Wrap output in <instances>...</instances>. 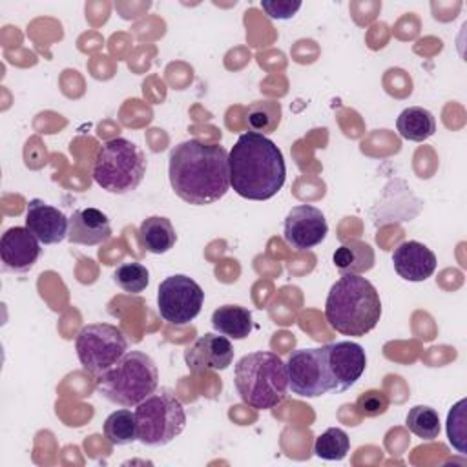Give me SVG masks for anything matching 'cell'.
<instances>
[{
  "mask_svg": "<svg viewBox=\"0 0 467 467\" xmlns=\"http://www.w3.org/2000/svg\"><path fill=\"white\" fill-rule=\"evenodd\" d=\"M170 184L179 199L193 206L212 204L230 190L228 151L221 144L184 140L170 151Z\"/></svg>",
  "mask_w": 467,
  "mask_h": 467,
  "instance_id": "6da1fadb",
  "label": "cell"
},
{
  "mask_svg": "<svg viewBox=\"0 0 467 467\" xmlns=\"http://www.w3.org/2000/svg\"><path fill=\"white\" fill-rule=\"evenodd\" d=\"M230 186L250 201L272 199L285 184L286 166L281 150L261 133L239 135L228 153Z\"/></svg>",
  "mask_w": 467,
  "mask_h": 467,
  "instance_id": "7a4b0ae2",
  "label": "cell"
},
{
  "mask_svg": "<svg viewBox=\"0 0 467 467\" xmlns=\"http://www.w3.org/2000/svg\"><path fill=\"white\" fill-rule=\"evenodd\" d=\"M381 317V299L376 286L356 274L341 275L328 290L325 319L343 336H365Z\"/></svg>",
  "mask_w": 467,
  "mask_h": 467,
  "instance_id": "3957f363",
  "label": "cell"
},
{
  "mask_svg": "<svg viewBox=\"0 0 467 467\" xmlns=\"http://www.w3.org/2000/svg\"><path fill=\"white\" fill-rule=\"evenodd\" d=\"M234 383L246 405L257 410H270L286 398V363L268 350L250 352L235 363Z\"/></svg>",
  "mask_w": 467,
  "mask_h": 467,
  "instance_id": "277c9868",
  "label": "cell"
},
{
  "mask_svg": "<svg viewBox=\"0 0 467 467\" xmlns=\"http://www.w3.org/2000/svg\"><path fill=\"white\" fill-rule=\"evenodd\" d=\"M159 368L140 350H128L113 367L97 378V392L119 407H137L157 390Z\"/></svg>",
  "mask_w": 467,
  "mask_h": 467,
  "instance_id": "5b68a950",
  "label": "cell"
},
{
  "mask_svg": "<svg viewBox=\"0 0 467 467\" xmlns=\"http://www.w3.org/2000/svg\"><path fill=\"white\" fill-rule=\"evenodd\" d=\"M146 175L144 151L124 137H115L102 142L93 161L95 182L117 195L130 193L139 188Z\"/></svg>",
  "mask_w": 467,
  "mask_h": 467,
  "instance_id": "8992f818",
  "label": "cell"
},
{
  "mask_svg": "<svg viewBox=\"0 0 467 467\" xmlns=\"http://www.w3.org/2000/svg\"><path fill=\"white\" fill-rule=\"evenodd\" d=\"M135 420L142 445L164 447L184 431L186 410L170 389H161L135 407Z\"/></svg>",
  "mask_w": 467,
  "mask_h": 467,
  "instance_id": "52a82bcc",
  "label": "cell"
},
{
  "mask_svg": "<svg viewBox=\"0 0 467 467\" xmlns=\"http://www.w3.org/2000/svg\"><path fill=\"white\" fill-rule=\"evenodd\" d=\"M75 350L84 370L100 376L128 352V341L115 325L91 323L80 328Z\"/></svg>",
  "mask_w": 467,
  "mask_h": 467,
  "instance_id": "ba28073f",
  "label": "cell"
},
{
  "mask_svg": "<svg viewBox=\"0 0 467 467\" xmlns=\"http://www.w3.org/2000/svg\"><path fill=\"white\" fill-rule=\"evenodd\" d=\"M202 288L184 274L166 277L157 290L159 316L175 327H182L193 321L202 308Z\"/></svg>",
  "mask_w": 467,
  "mask_h": 467,
  "instance_id": "9c48e42d",
  "label": "cell"
},
{
  "mask_svg": "<svg viewBox=\"0 0 467 467\" xmlns=\"http://www.w3.org/2000/svg\"><path fill=\"white\" fill-rule=\"evenodd\" d=\"M286 376L290 390L301 398H317L330 392L323 347L294 350L286 361Z\"/></svg>",
  "mask_w": 467,
  "mask_h": 467,
  "instance_id": "30bf717a",
  "label": "cell"
},
{
  "mask_svg": "<svg viewBox=\"0 0 467 467\" xmlns=\"http://www.w3.org/2000/svg\"><path fill=\"white\" fill-rule=\"evenodd\" d=\"M323 358L330 392H343L350 389L361 378L367 367L365 350L354 341H336L323 345Z\"/></svg>",
  "mask_w": 467,
  "mask_h": 467,
  "instance_id": "8fae6325",
  "label": "cell"
},
{
  "mask_svg": "<svg viewBox=\"0 0 467 467\" xmlns=\"http://www.w3.org/2000/svg\"><path fill=\"white\" fill-rule=\"evenodd\" d=\"M328 234V224L323 212L312 204L294 206L283 223L285 243L297 250L306 252L316 248L325 241Z\"/></svg>",
  "mask_w": 467,
  "mask_h": 467,
  "instance_id": "7c38bea8",
  "label": "cell"
},
{
  "mask_svg": "<svg viewBox=\"0 0 467 467\" xmlns=\"http://www.w3.org/2000/svg\"><path fill=\"white\" fill-rule=\"evenodd\" d=\"M184 361L192 372L224 370L234 361V345L226 336L208 332L184 350Z\"/></svg>",
  "mask_w": 467,
  "mask_h": 467,
  "instance_id": "4fadbf2b",
  "label": "cell"
},
{
  "mask_svg": "<svg viewBox=\"0 0 467 467\" xmlns=\"http://www.w3.org/2000/svg\"><path fill=\"white\" fill-rule=\"evenodd\" d=\"M26 228L42 244H57L67 237L69 219L46 201L31 199L26 208Z\"/></svg>",
  "mask_w": 467,
  "mask_h": 467,
  "instance_id": "5bb4252c",
  "label": "cell"
},
{
  "mask_svg": "<svg viewBox=\"0 0 467 467\" xmlns=\"http://www.w3.org/2000/svg\"><path fill=\"white\" fill-rule=\"evenodd\" d=\"M40 252V241L26 226H13L2 234L0 257L11 272H27L33 268Z\"/></svg>",
  "mask_w": 467,
  "mask_h": 467,
  "instance_id": "9a60e30c",
  "label": "cell"
},
{
  "mask_svg": "<svg viewBox=\"0 0 467 467\" xmlns=\"http://www.w3.org/2000/svg\"><path fill=\"white\" fill-rule=\"evenodd\" d=\"M396 274L410 283H421L436 270L434 252L418 241H403L392 252Z\"/></svg>",
  "mask_w": 467,
  "mask_h": 467,
  "instance_id": "2e32d148",
  "label": "cell"
},
{
  "mask_svg": "<svg viewBox=\"0 0 467 467\" xmlns=\"http://www.w3.org/2000/svg\"><path fill=\"white\" fill-rule=\"evenodd\" d=\"M111 237V224L104 212L99 208H80L69 217L67 239L73 244L97 246Z\"/></svg>",
  "mask_w": 467,
  "mask_h": 467,
  "instance_id": "e0dca14e",
  "label": "cell"
},
{
  "mask_svg": "<svg viewBox=\"0 0 467 467\" xmlns=\"http://www.w3.org/2000/svg\"><path fill=\"white\" fill-rule=\"evenodd\" d=\"M177 234L170 219L161 215H151L144 219L139 226V244L150 254H166L175 246Z\"/></svg>",
  "mask_w": 467,
  "mask_h": 467,
  "instance_id": "ac0fdd59",
  "label": "cell"
},
{
  "mask_svg": "<svg viewBox=\"0 0 467 467\" xmlns=\"http://www.w3.org/2000/svg\"><path fill=\"white\" fill-rule=\"evenodd\" d=\"M212 327L217 334L230 339H244L254 328L252 312L239 305H223L213 310Z\"/></svg>",
  "mask_w": 467,
  "mask_h": 467,
  "instance_id": "d6986e66",
  "label": "cell"
},
{
  "mask_svg": "<svg viewBox=\"0 0 467 467\" xmlns=\"http://www.w3.org/2000/svg\"><path fill=\"white\" fill-rule=\"evenodd\" d=\"M374 250L368 243L365 241H347L343 243L332 255L334 266L341 275L345 274H363L368 272L374 266Z\"/></svg>",
  "mask_w": 467,
  "mask_h": 467,
  "instance_id": "ffe728a7",
  "label": "cell"
},
{
  "mask_svg": "<svg viewBox=\"0 0 467 467\" xmlns=\"http://www.w3.org/2000/svg\"><path fill=\"white\" fill-rule=\"evenodd\" d=\"M396 128L405 140L423 142L434 135L436 120L429 109L420 106H410L400 113V117L396 119Z\"/></svg>",
  "mask_w": 467,
  "mask_h": 467,
  "instance_id": "44dd1931",
  "label": "cell"
},
{
  "mask_svg": "<svg viewBox=\"0 0 467 467\" xmlns=\"http://www.w3.org/2000/svg\"><path fill=\"white\" fill-rule=\"evenodd\" d=\"M244 122L254 133H274L281 122V104L270 99L252 102L244 111Z\"/></svg>",
  "mask_w": 467,
  "mask_h": 467,
  "instance_id": "7402d4cb",
  "label": "cell"
},
{
  "mask_svg": "<svg viewBox=\"0 0 467 467\" xmlns=\"http://www.w3.org/2000/svg\"><path fill=\"white\" fill-rule=\"evenodd\" d=\"M104 436L111 445H130L139 440L135 412L122 407L111 412L104 421Z\"/></svg>",
  "mask_w": 467,
  "mask_h": 467,
  "instance_id": "603a6c76",
  "label": "cell"
},
{
  "mask_svg": "<svg viewBox=\"0 0 467 467\" xmlns=\"http://www.w3.org/2000/svg\"><path fill=\"white\" fill-rule=\"evenodd\" d=\"M405 425L407 429L421 438V440H436L438 434H440V416L438 412L432 409V407H427V405H416L412 407L409 412H407V418H405Z\"/></svg>",
  "mask_w": 467,
  "mask_h": 467,
  "instance_id": "cb8c5ba5",
  "label": "cell"
},
{
  "mask_svg": "<svg viewBox=\"0 0 467 467\" xmlns=\"http://www.w3.org/2000/svg\"><path fill=\"white\" fill-rule=\"evenodd\" d=\"M350 449V440L347 432L339 427H330L316 438L314 452L317 458L327 462H339L347 456Z\"/></svg>",
  "mask_w": 467,
  "mask_h": 467,
  "instance_id": "d4e9b609",
  "label": "cell"
},
{
  "mask_svg": "<svg viewBox=\"0 0 467 467\" xmlns=\"http://www.w3.org/2000/svg\"><path fill=\"white\" fill-rule=\"evenodd\" d=\"M113 281L128 294H140L150 283V272L142 263H122L113 272Z\"/></svg>",
  "mask_w": 467,
  "mask_h": 467,
  "instance_id": "484cf974",
  "label": "cell"
},
{
  "mask_svg": "<svg viewBox=\"0 0 467 467\" xmlns=\"http://www.w3.org/2000/svg\"><path fill=\"white\" fill-rule=\"evenodd\" d=\"M465 409H467V400H460L447 416V438L449 443L460 452V454H467V416H465Z\"/></svg>",
  "mask_w": 467,
  "mask_h": 467,
  "instance_id": "4316f807",
  "label": "cell"
},
{
  "mask_svg": "<svg viewBox=\"0 0 467 467\" xmlns=\"http://www.w3.org/2000/svg\"><path fill=\"white\" fill-rule=\"evenodd\" d=\"M356 409L363 418H376L387 412L389 398L381 390H365L356 400Z\"/></svg>",
  "mask_w": 467,
  "mask_h": 467,
  "instance_id": "83f0119b",
  "label": "cell"
},
{
  "mask_svg": "<svg viewBox=\"0 0 467 467\" xmlns=\"http://www.w3.org/2000/svg\"><path fill=\"white\" fill-rule=\"evenodd\" d=\"M261 7L274 20H288L299 11L301 2L299 0H261Z\"/></svg>",
  "mask_w": 467,
  "mask_h": 467,
  "instance_id": "f1b7e54d",
  "label": "cell"
}]
</instances>
